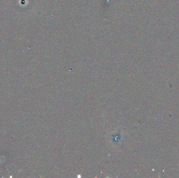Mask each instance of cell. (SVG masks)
Instances as JSON below:
<instances>
[{"label": "cell", "mask_w": 179, "mask_h": 178, "mask_svg": "<svg viewBox=\"0 0 179 178\" xmlns=\"http://www.w3.org/2000/svg\"><path fill=\"white\" fill-rule=\"evenodd\" d=\"M109 2V0H106V3H108Z\"/></svg>", "instance_id": "obj_1"}]
</instances>
